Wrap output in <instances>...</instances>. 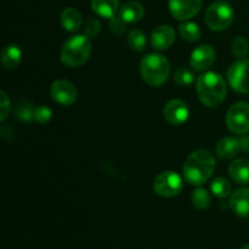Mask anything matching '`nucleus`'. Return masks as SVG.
Instances as JSON below:
<instances>
[{"instance_id": "f257e3e1", "label": "nucleus", "mask_w": 249, "mask_h": 249, "mask_svg": "<svg viewBox=\"0 0 249 249\" xmlns=\"http://www.w3.org/2000/svg\"><path fill=\"white\" fill-rule=\"evenodd\" d=\"M216 160L208 150H196L186 158L182 165L184 179L194 186H202L209 181L215 172Z\"/></svg>"}, {"instance_id": "f03ea898", "label": "nucleus", "mask_w": 249, "mask_h": 249, "mask_svg": "<svg viewBox=\"0 0 249 249\" xmlns=\"http://www.w3.org/2000/svg\"><path fill=\"white\" fill-rule=\"evenodd\" d=\"M199 101L207 107H218L225 101L228 83L218 72H204L196 80Z\"/></svg>"}, {"instance_id": "7ed1b4c3", "label": "nucleus", "mask_w": 249, "mask_h": 249, "mask_svg": "<svg viewBox=\"0 0 249 249\" xmlns=\"http://www.w3.org/2000/svg\"><path fill=\"white\" fill-rule=\"evenodd\" d=\"M170 71L169 60L162 53H148L143 56L140 62L141 78L152 88L162 87L169 78Z\"/></svg>"}, {"instance_id": "20e7f679", "label": "nucleus", "mask_w": 249, "mask_h": 249, "mask_svg": "<svg viewBox=\"0 0 249 249\" xmlns=\"http://www.w3.org/2000/svg\"><path fill=\"white\" fill-rule=\"evenodd\" d=\"M91 55V41L85 34L68 38L61 48V62L70 68H78L88 62Z\"/></svg>"}, {"instance_id": "39448f33", "label": "nucleus", "mask_w": 249, "mask_h": 249, "mask_svg": "<svg viewBox=\"0 0 249 249\" xmlns=\"http://www.w3.org/2000/svg\"><path fill=\"white\" fill-rule=\"evenodd\" d=\"M235 18V11L230 2L225 0H218L207 9L204 15V22L207 27L214 32H221L228 29Z\"/></svg>"}, {"instance_id": "423d86ee", "label": "nucleus", "mask_w": 249, "mask_h": 249, "mask_svg": "<svg viewBox=\"0 0 249 249\" xmlns=\"http://www.w3.org/2000/svg\"><path fill=\"white\" fill-rule=\"evenodd\" d=\"M182 187H184V180L177 172L173 170L160 173L153 181V191L158 196L164 198L178 196L182 191Z\"/></svg>"}, {"instance_id": "0eeeda50", "label": "nucleus", "mask_w": 249, "mask_h": 249, "mask_svg": "<svg viewBox=\"0 0 249 249\" xmlns=\"http://www.w3.org/2000/svg\"><path fill=\"white\" fill-rule=\"evenodd\" d=\"M226 125L231 133L237 135L249 133V102H236L229 108L226 113Z\"/></svg>"}, {"instance_id": "6e6552de", "label": "nucleus", "mask_w": 249, "mask_h": 249, "mask_svg": "<svg viewBox=\"0 0 249 249\" xmlns=\"http://www.w3.org/2000/svg\"><path fill=\"white\" fill-rule=\"evenodd\" d=\"M228 84L238 94H249V60L241 58L229 67Z\"/></svg>"}, {"instance_id": "1a4fd4ad", "label": "nucleus", "mask_w": 249, "mask_h": 249, "mask_svg": "<svg viewBox=\"0 0 249 249\" xmlns=\"http://www.w3.org/2000/svg\"><path fill=\"white\" fill-rule=\"evenodd\" d=\"M216 53L211 44H201L190 56V66L196 72H207L215 62Z\"/></svg>"}, {"instance_id": "9d476101", "label": "nucleus", "mask_w": 249, "mask_h": 249, "mask_svg": "<svg viewBox=\"0 0 249 249\" xmlns=\"http://www.w3.org/2000/svg\"><path fill=\"white\" fill-rule=\"evenodd\" d=\"M50 95L53 100L62 106H71L78 97V90L72 82L67 79H57L51 84Z\"/></svg>"}, {"instance_id": "9b49d317", "label": "nucleus", "mask_w": 249, "mask_h": 249, "mask_svg": "<svg viewBox=\"0 0 249 249\" xmlns=\"http://www.w3.org/2000/svg\"><path fill=\"white\" fill-rule=\"evenodd\" d=\"M169 11L178 21H187L197 16L202 9V0H169Z\"/></svg>"}, {"instance_id": "f8f14e48", "label": "nucleus", "mask_w": 249, "mask_h": 249, "mask_svg": "<svg viewBox=\"0 0 249 249\" xmlns=\"http://www.w3.org/2000/svg\"><path fill=\"white\" fill-rule=\"evenodd\" d=\"M164 119L172 125H181L189 119L190 108L185 101L180 99H173L165 104L163 108Z\"/></svg>"}, {"instance_id": "ddd939ff", "label": "nucleus", "mask_w": 249, "mask_h": 249, "mask_svg": "<svg viewBox=\"0 0 249 249\" xmlns=\"http://www.w3.org/2000/svg\"><path fill=\"white\" fill-rule=\"evenodd\" d=\"M175 41V31L169 24L156 27L151 34V45L155 50L163 51L169 49Z\"/></svg>"}, {"instance_id": "4468645a", "label": "nucleus", "mask_w": 249, "mask_h": 249, "mask_svg": "<svg viewBox=\"0 0 249 249\" xmlns=\"http://www.w3.org/2000/svg\"><path fill=\"white\" fill-rule=\"evenodd\" d=\"M230 207L240 218H249V187H241L231 194Z\"/></svg>"}, {"instance_id": "2eb2a0df", "label": "nucleus", "mask_w": 249, "mask_h": 249, "mask_svg": "<svg viewBox=\"0 0 249 249\" xmlns=\"http://www.w3.org/2000/svg\"><path fill=\"white\" fill-rule=\"evenodd\" d=\"M229 177L238 185H249V160L237 158L229 164Z\"/></svg>"}, {"instance_id": "dca6fc26", "label": "nucleus", "mask_w": 249, "mask_h": 249, "mask_svg": "<svg viewBox=\"0 0 249 249\" xmlns=\"http://www.w3.org/2000/svg\"><path fill=\"white\" fill-rule=\"evenodd\" d=\"M241 150V140L233 136H226L223 138L216 143L215 152L220 160H230L237 156Z\"/></svg>"}, {"instance_id": "f3484780", "label": "nucleus", "mask_w": 249, "mask_h": 249, "mask_svg": "<svg viewBox=\"0 0 249 249\" xmlns=\"http://www.w3.org/2000/svg\"><path fill=\"white\" fill-rule=\"evenodd\" d=\"M118 16L125 23H138L145 16V7L139 1H128L119 9Z\"/></svg>"}, {"instance_id": "a211bd4d", "label": "nucleus", "mask_w": 249, "mask_h": 249, "mask_svg": "<svg viewBox=\"0 0 249 249\" xmlns=\"http://www.w3.org/2000/svg\"><path fill=\"white\" fill-rule=\"evenodd\" d=\"M60 23L67 32H77L83 26V16L75 7H66L60 15Z\"/></svg>"}, {"instance_id": "6ab92c4d", "label": "nucleus", "mask_w": 249, "mask_h": 249, "mask_svg": "<svg viewBox=\"0 0 249 249\" xmlns=\"http://www.w3.org/2000/svg\"><path fill=\"white\" fill-rule=\"evenodd\" d=\"M1 65L6 70H15L19 66L22 60V50L17 44H9L1 50L0 55Z\"/></svg>"}, {"instance_id": "aec40b11", "label": "nucleus", "mask_w": 249, "mask_h": 249, "mask_svg": "<svg viewBox=\"0 0 249 249\" xmlns=\"http://www.w3.org/2000/svg\"><path fill=\"white\" fill-rule=\"evenodd\" d=\"M92 11L104 18H112L119 10V0H91Z\"/></svg>"}, {"instance_id": "412c9836", "label": "nucleus", "mask_w": 249, "mask_h": 249, "mask_svg": "<svg viewBox=\"0 0 249 249\" xmlns=\"http://www.w3.org/2000/svg\"><path fill=\"white\" fill-rule=\"evenodd\" d=\"M211 192L216 198H226L232 194V185L226 178L218 177L211 182Z\"/></svg>"}, {"instance_id": "4be33fe9", "label": "nucleus", "mask_w": 249, "mask_h": 249, "mask_svg": "<svg viewBox=\"0 0 249 249\" xmlns=\"http://www.w3.org/2000/svg\"><path fill=\"white\" fill-rule=\"evenodd\" d=\"M179 34L184 40L189 41V43H195V41L199 40L202 32L198 24L191 21H186L179 26Z\"/></svg>"}, {"instance_id": "5701e85b", "label": "nucleus", "mask_w": 249, "mask_h": 249, "mask_svg": "<svg viewBox=\"0 0 249 249\" xmlns=\"http://www.w3.org/2000/svg\"><path fill=\"white\" fill-rule=\"evenodd\" d=\"M126 43H128L129 48L131 50L136 51V53H141L145 50L146 44H147V39H146L145 33L140 29H133L128 33L126 36Z\"/></svg>"}, {"instance_id": "b1692460", "label": "nucleus", "mask_w": 249, "mask_h": 249, "mask_svg": "<svg viewBox=\"0 0 249 249\" xmlns=\"http://www.w3.org/2000/svg\"><path fill=\"white\" fill-rule=\"evenodd\" d=\"M191 202L192 206L195 208L199 209V211H203L207 209L212 203V196L208 192V190H206L204 187L198 186V189L195 190L191 195Z\"/></svg>"}, {"instance_id": "393cba45", "label": "nucleus", "mask_w": 249, "mask_h": 249, "mask_svg": "<svg viewBox=\"0 0 249 249\" xmlns=\"http://www.w3.org/2000/svg\"><path fill=\"white\" fill-rule=\"evenodd\" d=\"M34 111H36V107L31 102L21 100L17 102L15 107V116L22 122H32L34 121Z\"/></svg>"}, {"instance_id": "a878e982", "label": "nucleus", "mask_w": 249, "mask_h": 249, "mask_svg": "<svg viewBox=\"0 0 249 249\" xmlns=\"http://www.w3.org/2000/svg\"><path fill=\"white\" fill-rule=\"evenodd\" d=\"M174 82L179 87H190L195 82V73L187 67H179L174 73Z\"/></svg>"}, {"instance_id": "bb28decb", "label": "nucleus", "mask_w": 249, "mask_h": 249, "mask_svg": "<svg viewBox=\"0 0 249 249\" xmlns=\"http://www.w3.org/2000/svg\"><path fill=\"white\" fill-rule=\"evenodd\" d=\"M232 53L236 58H246L249 53V43L245 36H236L232 41Z\"/></svg>"}, {"instance_id": "cd10ccee", "label": "nucleus", "mask_w": 249, "mask_h": 249, "mask_svg": "<svg viewBox=\"0 0 249 249\" xmlns=\"http://www.w3.org/2000/svg\"><path fill=\"white\" fill-rule=\"evenodd\" d=\"M102 29V24L96 17H90L88 18V21L84 23V27H83V31H84V34L88 36V38H95L100 34Z\"/></svg>"}, {"instance_id": "c85d7f7f", "label": "nucleus", "mask_w": 249, "mask_h": 249, "mask_svg": "<svg viewBox=\"0 0 249 249\" xmlns=\"http://www.w3.org/2000/svg\"><path fill=\"white\" fill-rule=\"evenodd\" d=\"M51 118H53V111L48 106L40 105V106L36 107L34 121L38 122L39 124H48L51 121Z\"/></svg>"}, {"instance_id": "c756f323", "label": "nucleus", "mask_w": 249, "mask_h": 249, "mask_svg": "<svg viewBox=\"0 0 249 249\" xmlns=\"http://www.w3.org/2000/svg\"><path fill=\"white\" fill-rule=\"evenodd\" d=\"M10 99L4 90L0 91V121L4 122L10 114Z\"/></svg>"}, {"instance_id": "7c9ffc66", "label": "nucleus", "mask_w": 249, "mask_h": 249, "mask_svg": "<svg viewBox=\"0 0 249 249\" xmlns=\"http://www.w3.org/2000/svg\"><path fill=\"white\" fill-rule=\"evenodd\" d=\"M125 22L119 16H114L109 18V29L113 32L114 34H122L125 29Z\"/></svg>"}, {"instance_id": "2f4dec72", "label": "nucleus", "mask_w": 249, "mask_h": 249, "mask_svg": "<svg viewBox=\"0 0 249 249\" xmlns=\"http://www.w3.org/2000/svg\"><path fill=\"white\" fill-rule=\"evenodd\" d=\"M240 249H249V243H246V245H243Z\"/></svg>"}]
</instances>
